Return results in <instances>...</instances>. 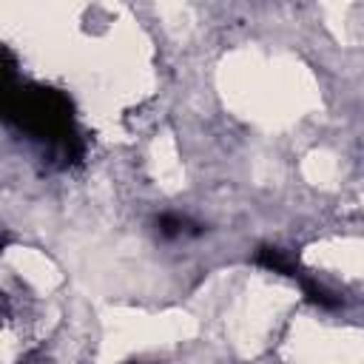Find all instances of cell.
<instances>
[{"instance_id":"obj_2","label":"cell","mask_w":364,"mask_h":364,"mask_svg":"<svg viewBox=\"0 0 364 364\" xmlns=\"http://www.w3.org/2000/svg\"><path fill=\"white\" fill-rule=\"evenodd\" d=\"M256 262L262 264V267H267V270H273V273H282V276H290V279H296L301 270L293 264V259H287L279 247H259L256 250Z\"/></svg>"},{"instance_id":"obj_3","label":"cell","mask_w":364,"mask_h":364,"mask_svg":"<svg viewBox=\"0 0 364 364\" xmlns=\"http://www.w3.org/2000/svg\"><path fill=\"white\" fill-rule=\"evenodd\" d=\"M296 282H299L301 293H304L313 304H318V307H338V304H341V299H338L336 293H330L324 284H318L316 279H310V276L299 273V276H296Z\"/></svg>"},{"instance_id":"obj_4","label":"cell","mask_w":364,"mask_h":364,"mask_svg":"<svg viewBox=\"0 0 364 364\" xmlns=\"http://www.w3.org/2000/svg\"><path fill=\"white\" fill-rule=\"evenodd\" d=\"M159 233L162 236H168V239H173V236H182L185 230H191V233H199V228L196 225H191L185 216H176V213H165V216H159Z\"/></svg>"},{"instance_id":"obj_1","label":"cell","mask_w":364,"mask_h":364,"mask_svg":"<svg viewBox=\"0 0 364 364\" xmlns=\"http://www.w3.org/2000/svg\"><path fill=\"white\" fill-rule=\"evenodd\" d=\"M6 117L34 139H46L63 165L82 159V139L74 131V114L65 94L46 85H11L3 94Z\"/></svg>"},{"instance_id":"obj_5","label":"cell","mask_w":364,"mask_h":364,"mask_svg":"<svg viewBox=\"0 0 364 364\" xmlns=\"http://www.w3.org/2000/svg\"><path fill=\"white\" fill-rule=\"evenodd\" d=\"M23 364H43V358H40V355H28Z\"/></svg>"}]
</instances>
